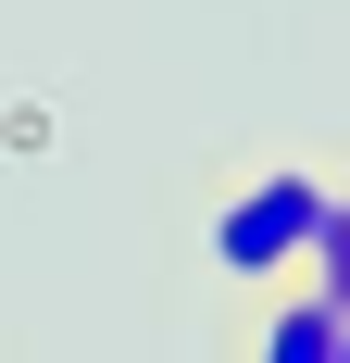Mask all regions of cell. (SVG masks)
I'll return each instance as SVG.
<instances>
[{"mask_svg": "<svg viewBox=\"0 0 350 363\" xmlns=\"http://www.w3.org/2000/svg\"><path fill=\"white\" fill-rule=\"evenodd\" d=\"M313 213H325V176H313V163H276V176L225 188V201H213V276H250V289L300 276Z\"/></svg>", "mask_w": 350, "mask_h": 363, "instance_id": "cell-1", "label": "cell"}, {"mask_svg": "<svg viewBox=\"0 0 350 363\" xmlns=\"http://www.w3.org/2000/svg\"><path fill=\"white\" fill-rule=\"evenodd\" d=\"M338 351H350V313L325 289H288L276 313H263V351H250V363H338Z\"/></svg>", "mask_w": 350, "mask_h": 363, "instance_id": "cell-2", "label": "cell"}, {"mask_svg": "<svg viewBox=\"0 0 350 363\" xmlns=\"http://www.w3.org/2000/svg\"><path fill=\"white\" fill-rule=\"evenodd\" d=\"M300 289H325L350 313V188H325V213H313V251H300Z\"/></svg>", "mask_w": 350, "mask_h": 363, "instance_id": "cell-3", "label": "cell"}, {"mask_svg": "<svg viewBox=\"0 0 350 363\" xmlns=\"http://www.w3.org/2000/svg\"><path fill=\"white\" fill-rule=\"evenodd\" d=\"M338 363H350V351H338Z\"/></svg>", "mask_w": 350, "mask_h": 363, "instance_id": "cell-4", "label": "cell"}]
</instances>
